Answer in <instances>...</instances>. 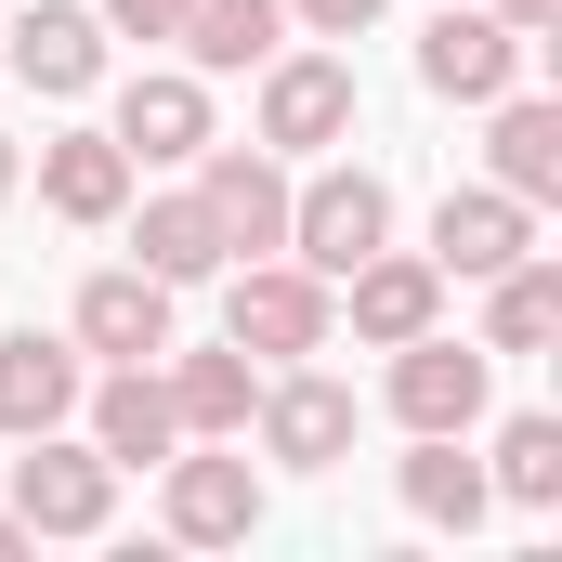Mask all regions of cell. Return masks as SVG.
<instances>
[{
    "mask_svg": "<svg viewBox=\"0 0 562 562\" xmlns=\"http://www.w3.org/2000/svg\"><path fill=\"white\" fill-rule=\"evenodd\" d=\"M105 510H119V458H105V445H66V431H26V458H13V524H26V537H105Z\"/></svg>",
    "mask_w": 562,
    "mask_h": 562,
    "instance_id": "1",
    "label": "cell"
},
{
    "mask_svg": "<svg viewBox=\"0 0 562 562\" xmlns=\"http://www.w3.org/2000/svg\"><path fill=\"white\" fill-rule=\"evenodd\" d=\"M380 236H393V183H380V170H314V183H288V249H301V276L340 288Z\"/></svg>",
    "mask_w": 562,
    "mask_h": 562,
    "instance_id": "2",
    "label": "cell"
},
{
    "mask_svg": "<svg viewBox=\"0 0 562 562\" xmlns=\"http://www.w3.org/2000/svg\"><path fill=\"white\" fill-rule=\"evenodd\" d=\"M327 327H340V301H327V276H301V262H236V288H223V340L236 353H327Z\"/></svg>",
    "mask_w": 562,
    "mask_h": 562,
    "instance_id": "3",
    "label": "cell"
},
{
    "mask_svg": "<svg viewBox=\"0 0 562 562\" xmlns=\"http://www.w3.org/2000/svg\"><path fill=\"white\" fill-rule=\"evenodd\" d=\"M484 393H497V353H484V340H445V327L393 340V419L406 431H471Z\"/></svg>",
    "mask_w": 562,
    "mask_h": 562,
    "instance_id": "4",
    "label": "cell"
},
{
    "mask_svg": "<svg viewBox=\"0 0 562 562\" xmlns=\"http://www.w3.org/2000/svg\"><path fill=\"white\" fill-rule=\"evenodd\" d=\"M524 53H537L524 26H497V13H458V0L419 26V79L445 92V105H497V92L524 79Z\"/></svg>",
    "mask_w": 562,
    "mask_h": 562,
    "instance_id": "5",
    "label": "cell"
},
{
    "mask_svg": "<svg viewBox=\"0 0 562 562\" xmlns=\"http://www.w3.org/2000/svg\"><path fill=\"white\" fill-rule=\"evenodd\" d=\"M0 66H13L26 92H53V105H66V92H92V79H105V13H79V0H26V13L0 26Z\"/></svg>",
    "mask_w": 562,
    "mask_h": 562,
    "instance_id": "6",
    "label": "cell"
},
{
    "mask_svg": "<svg viewBox=\"0 0 562 562\" xmlns=\"http://www.w3.org/2000/svg\"><path fill=\"white\" fill-rule=\"evenodd\" d=\"M353 132V66L340 53H276L262 66V144L276 157H314V144Z\"/></svg>",
    "mask_w": 562,
    "mask_h": 562,
    "instance_id": "7",
    "label": "cell"
},
{
    "mask_svg": "<svg viewBox=\"0 0 562 562\" xmlns=\"http://www.w3.org/2000/svg\"><path fill=\"white\" fill-rule=\"evenodd\" d=\"M524 249H537V210H524L510 183H471V196L431 210V276H471V288H484V276H510Z\"/></svg>",
    "mask_w": 562,
    "mask_h": 562,
    "instance_id": "8",
    "label": "cell"
},
{
    "mask_svg": "<svg viewBox=\"0 0 562 562\" xmlns=\"http://www.w3.org/2000/svg\"><path fill=\"white\" fill-rule=\"evenodd\" d=\"M119 157H132V170L210 157V92H196V66H144L132 92H119Z\"/></svg>",
    "mask_w": 562,
    "mask_h": 562,
    "instance_id": "9",
    "label": "cell"
},
{
    "mask_svg": "<svg viewBox=\"0 0 562 562\" xmlns=\"http://www.w3.org/2000/svg\"><path fill=\"white\" fill-rule=\"evenodd\" d=\"M196 196H210V223H223V249H288V170L276 144H210V170H196Z\"/></svg>",
    "mask_w": 562,
    "mask_h": 562,
    "instance_id": "10",
    "label": "cell"
},
{
    "mask_svg": "<svg viewBox=\"0 0 562 562\" xmlns=\"http://www.w3.org/2000/svg\"><path fill=\"white\" fill-rule=\"evenodd\" d=\"M79 353H105V367H157L170 353V288L144 276V262H119V276L79 288V327H66Z\"/></svg>",
    "mask_w": 562,
    "mask_h": 562,
    "instance_id": "11",
    "label": "cell"
},
{
    "mask_svg": "<svg viewBox=\"0 0 562 562\" xmlns=\"http://www.w3.org/2000/svg\"><path fill=\"white\" fill-rule=\"evenodd\" d=\"M249 419H262V458H288V471H340V458H353V393L314 380V367H288Z\"/></svg>",
    "mask_w": 562,
    "mask_h": 562,
    "instance_id": "12",
    "label": "cell"
},
{
    "mask_svg": "<svg viewBox=\"0 0 562 562\" xmlns=\"http://www.w3.org/2000/svg\"><path fill=\"white\" fill-rule=\"evenodd\" d=\"M157 471H170V537L183 550H236L262 524V471L249 458H157Z\"/></svg>",
    "mask_w": 562,
    "mask_h": 562,
    "instance_id": "13",
    "label": "cell"
},
{
    "mask_svg": "<svg viewBox=\"0 0 562 562\" xmlns=\"http://www.w3.org/2000/svg\"><path fill=\"white\" fill-rule=\"evenodd\" d=\"M79 393H92V380H79V340H40V327L0 340V431H13V445H26V431H66Z\"/></svg>",
    "mask_w": 562,
    "mask_h": 562,
    "instance_id": "14",
    "label": "cell"
},
{
    "mask_svg": "<svg viewBox=\"0 0 562 562\" xmlns=\"http://www.w3.org/2000/svg\"><path fill=\"white\" fill-rule=\"evenodd\" d=\"M40 210H53V223H119V210H132L119 132H53L40 144Z\"/></svg>",
    "mask_w": 562,
    "mask_h": 562,
    "instance_id": "15",
    "label": "cell"
},
{
    "mask_svg": "<svg viewBox=\"0 0 562 562\" xmlns=\"http://www.w3.org/2000/svg\"><path fill=\"white\" fill-rule=\"evenodd\" d=\"M340 288H353V340H380V353H393V340H419L431 314H445V276L406 262V249H367Z\"/></svg>",
    "mask_w": 562,
    "mask_h": 562,
    "instance_id": "16",
    "label": "cell"
},
{
    "mask_svg": "<svg viewBox=\"0 0 562 562\" xmlns=\"http://www.w3.org/2000/svg\"><path fill=\"white\" fill-rule=\"evenodd\" d=\"M79 406H92V445H105L119 471H157V458L183 445V419H170V380H157V367H119V380H105V393H79Z\"/></svg>",
    "mask_w": 562,
    "mask_h": 562,
    "instance_id": "17",
    "label": "cell"
},
{
    "mask_svg": "<svg viewBox=\"0 0 562 562\" xmlns=\"http://www.w3.org/2000/svg\"><path fill=\"white\" fill-rule=\"evenodd\" d=\"M170 40L196 53V79L276 66V53H288V0H183V26H170Z\"/></svg>",
    "mask_w": 562,
    "mask_h": 562,
    "instance_id": "18",
    "label": "cell"
},
{
    "mask_svg": "<svg viewBox=\"0 0 562 562\" xmlns=\"http://www.w3.org/2000/svg\"><path fill=\"white\" fill-rule=\"evenodd\" d=\"M249 406H262V380H249V353H236V340L170 367V419L196 431V445H236V431H249Z\"/></svg>",
    "mask_w": 562,
    "mask_h": 562,
    "instance_id": "19",
    "label": "cell"
},
{
    "mask_svg": "<svg viewBox=\"0 0 562 562\" xmlns=\"http://www.w3.org/2000/svg\"><path fill=\"white\" fill-rule=\"evenodd\" d=\"M562 340V262H510V276H484V353H550Z\"/></svg>",
    "mask_w": 562,
    "mask_h": 562,
    "instance_id": "20",
    "label": "cell"
},
{
    "mask_svg": "<svg viewBox=\"0 0 562 562\" xmlns=\"http://www.w3.org/2000/svg\"><path fill=\"white\" fill-rule=\"evenodd\" d=\"M132 249H144V276L157 288H196V276H223L236 249H223V223H210V196H157L132 223Z\"/></svg>",
    "mask_w": 562,
    "mask_h": 562,
    "instance_id": "21",
    "label": "cell"
},
{
    "mask_svg": "<svg viewBox=\"0 0 562 562\" xmlns=\"http://www.w3.org/2000/svg\"><path fill=\"white\" fill-rule=\"evenodd\" d=\"M406 510L445 524V537H471V524L497 510V484H484V458H458V431H419V458H406Z\"/></svg>",
    "mask_w": 562,
    "mask_h": 562,
    "instance_id": "22",
    "label": "cell"
},
{
    "mask_svg": "<svg viewBox=\"0 0 562 562\" xmlns=\"http://www.w3.org/2000/svg\"><path fill=\"white\" fill-rule=\"evenodd\" d=\"M497 183H510L524 210H550V196H562V105L497 92Z\"/></svg>",
    "mask_w": 562,
    "mask_h": 562,
    "instance_id": "23",
    "label": "cell"
},
{
    "mask_svg": "<svg viewBox=\"0 0 562 562\" xmlns=\"http://www.w3.org/2000/svg\"><path fill=\"white\" fill-rule=\"evenodd\" d=\"M510 510H562V419L550 406H524V419L497 431V471H484Z\"/></svg>",
    "mask_w": 562,
    "mask_h": 562,
    "instance_id": "24",
    "label": "cell"
},
{
    "mask_svg": "<svg viewBox=\"0 0 562 562\" xmlns=\"http://www.w3.org/2000/svg\"><path fill=\"white\" fill-rule=\"evenodd\" d=\"M288 13H301L314 40H367V26H380V0H288Z\"/></svg>",
    "mask_w": 562,
    "mask_h": 562,
    "instance_id": "25",
    "label": "cell"
},
{
    "mask_svg": "<svg viewBox=\"0 0 562 562\" xmlns=\"http://www.w3.org/2000/svg\"><path fill=\"white\" fill-rule=\"evenodd\" d=\"M183 26V0H105V40H170Z\"/></svg>",
    "mask_w": 562,
    "mask_h": 562,
    "instance_id": "26",
    "label": "cell"
},
{
    "mask_svg": "<svg viewBox=\"0 0 562 562\" xmlns=\"http://www.w3.org/2000/svg\"><path fill=\"white\" fill-rule=\"evenodd\" d=\"M550 13H562V0H497V26H524V40H537Z\"/></svg>",
    "mask_w": 562,
    "mask_h": 562,
    "instance_id": "27",
    "label": "cell"
},
{
    "mask_svg": "<svg viewBox=\"0 0 562 562\" xmlns=\"http://www.w3.org/2000/svg\"><path fill=\"white\" fill-rule=\"evenodd\" d=\"M13 183H26V157H13V144H0V196H13Z\"/></svg>",
    "mask_w": 562,
    "mask_h": 562,
    "instance_id": "28",
    "label": "cell"
},
{
    "mask_svg": "<svg viewBox=\"0 0 562 562\" xmlns=\"http://www.w3.org/2000/svg\"><path fill=\"white\" fill-rule=\"evenodd\" d=\"M13 550H26V524H13V510H0V562H13Z\"/></svg>",
    "mask_w": 562,
    "mask_h": 562,
    "instance_id": "29",
    "label": "cell"
}]
</instances>
